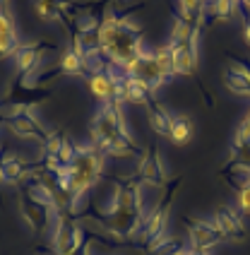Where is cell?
<instances>
[{"mask_svg":"<svg viewBox=\"0 0 250 255\" xmlns=\"http://www.w3.org/2000/svg\"><path fill=\"white\" fill-rule=\"evenodd\" d=\"M142 36L144 29L130 22V12H111L104 14L99 24V48L109 58L113 68L123 70L130 60L142 53Z\"/></svg>","mask_w":250,"mask_h":255,"instance_id":"obj_1","label":"cell"},{"mask_svg":"<svg viewBox=\"0 0 250 255\" xmlns=\"http://www.w3.org/2000/svg\"><path fill=\"white\" fill-rule=\"evenodd\" d=\"M89 135H92V144L104 156L135 159V156L144 154L135 144V140L130 137V132H127L125 116H123V104H118V101L104 104L99 109V114L94 116V121L89 126Z\"/></svg>","mask_w":250,"mask_h":255,"instance_id":"obj_2","label":"cell"},{"mask_svg":"<svg viewBox=\"0 0 250 255\" xmlns=\"http://www.w3.org/2000/svg\"><path fill=\"white\" fill-rule=\"evenodd\" d=\"M101 173H104V154L94 144L77 147L72 161L65 166V176H68V185L77 212H80V202L89 198V190L99 183Z\"/></svg>","mask_w":250,"mask_h":255,"instance_id":"obj_3","label":"cell"},{"mask_svg":"<svg viewBox=\"0 0 250 255\" xmlns=\"http://www.w3.org/2000/svg\"><path fill=\"white\" fill-rule=\"evenodd\" d=\"M183 183V176H176V178H171L168 185L164 188V193H161V198L156 202V207H154L152 212L144 217V222H142V229H139L137 234V246L142 248V253L144 251H149L152 246L161 241V239H166V224H168V214H171V207H173V198H176V190H178V185Z\"/></svg>","mask_w":250,"mask_h":255,"instance_id":"obj_4","label":"cell"},{"mask_svg":"<svg viewBox=\"0 0 250 255\" xmlns=\"http://www.w3.org/2000/svg\"><path fill=\"white\" fill-rule=\"evenodd\" d=\"M173 65H171V75H181V77H190L195 85L200 87L202 97H205V104L214 109V99L209 94V89L205 87L202 77H200V68H197V41H188L181 43V46H173Z\"/></svg>","mask_w":250,"mask_h":255,"instance_id":"obj_5","label":"cell"},{"mask_svg":"<svg viewBox=\"0 0 250 255\" xmlns=\"http://www.w3.org/2000/svg\"><path fill=\"white\" fill-rule=\"evenodd\" d=\"M123 75L127 77H135V80H142L144 85H149L156 92L159 87H164L171 80V72L164 68V63L154 53H139L135 60H130L127 65L123 68Z\"/></svg>","mask_w":250,"mask_h":255,"instance_id":"obj_6","label":"cell"},{"mask_svg":"<svg viewBox=\"0 0 250 255\" xmlns=\"http://www.w3.org/2000/svg\"><path fill=\"white\" fill-rule=\"evenodd\" d=\"M113 181V198L106 207L109 212H144V200H142V183L132 176L125 178H111Z\"/></svg>","mask_w":250,"mask_h":255,"instance_id":"obj_7","label":"cell"},{"mask_svg":"<svg viewBox=\"0 0 250 255\" xmlns=\"http://www.w3.org/2000/svg\"><path fill=\"white\" fill-rule=\"evenodd\" d=\"M135 178L139 183H147L152 188H166L168 185V173H166V164H164V156H161V149H159V142L154 140L144 154L139 156V166L135 171Z\"/></svg>","mask_w":250,"mask_h":255,"instance_id":"obj_8","label":"cell"},{"mask_svg":"<svg viewBox=\"0 0 250 255\" xmlns=\"http://www.w3.org/2000/svg\"><path fill=\"white\" fill-rule=\"evenodd\" d=\"M51 94H53L51 87L29 85V82L17 77V82L7 89V94H5V99H2V106H7L10 111H31L34 106H39V104L46 101Z\"/></svg>","mask_w":250,"mask_h":255,"instance_id":"obj_9","label":"cell"},{"mask_svg":"<svg viewBox=\"0 0 250 255\" xmlns=\"http://www.w3.org/2000/svg\"><path fill=\"white\" fill-rule=\"evenodd\" d=\"M19 210H22V217H24V222L29 224V229H31L34 234H39V236L51 231L53 217H58L56 207H51V205H46L41 200L31 198L27 190L19 193Z\"/></svg>","mask_w":250,"mask_h":255,"instance_id":"obj_10","label":"cell"},{"mask_svg":"<svg viewBox=\"0 0 250 255\" xmlns=\"http://www.w3.org/2000/svg\"><path fill=\"white\" fill-rule=\"evenodd\" d=\"M58 46L53 43L43 41H29V43H19V48L14 51V65H17V75H19V80H24L29 85H34L31 82V77H34V72L39 68V63H41V58L46 51H56Z\"/></svg>","mask_w":250,"mask_h":255,"instance_id":"obj_11","label":"cell"},{"mask_svg":"<svg viewBox=\"0 0 250 255\" xmlns=\"http://www.w3.org/2000/svg\"><path fill=\"white\" fill-rule=\"evenodd\" d=\"M5 126L10 128V132L17 135L19 140L39 142L41 147L48 140V130L31 116V111H10L5 116Z\"/></svg>","mask_w":250,"mask_h":255,"instance_id":"obj_12","label":"cell"},{"mask_svg":"<svg viewBox=\"0 0 250 255\" xmlns=\"http://www.w3.org/2000/svg\"><path fill=\"white\" fill-rule=\"evenodd\" d=\"M80 7V2L75 0H34V12L39 14L43 22H63V27L68 29V34L75 31V10Z\"/></svg>","mask_w":250,"mask_h":255,"instance_id":"obj_13","label":"cell"},{"mask_svg":"<svg viewBox=\"0 0 250 255\" xmlns=\"http://www.w3.org/2000/svg\"><path fill=\"white\" fill-rule=\"evenodd\" d=\"M183 227L188 231L190 246L195 251H209L212 246L224 241L219 229L214 227L212 219H197V217H183Z\"/></svg>","mask_w":250,"mask_h":255,"instance_id":"obj_14","label":"cell"},{"mask_svg":"<svg viewBox=\"0 0 250 255\" xmlns=\"http://www.w3.org/2000/svg\"><path fill=\"white\" fill-rule=\"evenodd\" d=\"M36 171H39V164L24 161V159L17 154V152H12V149H7L5 154L0 156V181L7 185L27 183Z\"/></svg>","mask_w":250,"mask_h":255,"instance_id":"obj_15","label":"cell"},{"mask_svg":"<svg viewBox=\"0 0 250 255\" xmlns=\"http://www.w3.org/2000/svg\"><path fill=\"white\" fill-rule=\"evenodd\" d=\"M212 222H214V227L219 229L224 241H246L248 239L246 224H243L241 214L234 207H226V205L217 207V212L212 214Z\"/></svg>","mask_w":250,"mask_h":255,"instance_id":"obj_16","label":"cell"},{"mask_svg":"<svg viewBox=\"0 0 250 255\" xmlns=\"http://www.w3.org/2000/svg\"><path fill=\"white\" fill-rule=\"evenodd\" d=\"M118 87H121V77H116L113 70L94 72V75L87 77V89L101 106L111 104V101H118Z\"/></svg>","mask_w":250,"mask_h":255,"instance_id":"obj_17","label":"cell"},{"mask_svg":"<svg viewBox=\"0 0 250 255\" xmlns=\"http://www.w3.org/2000/svg\"><path fill=\"white\" fill-rule=\"evenodd\" d=\"M149 101H154V89L149 85H144L142 80L135 77H121V87H118V104H135V106H147Z\"/></svg>","mask_w":250,"mask_h":255,"instance_id":"obj_18","label":"cell"},{"mask_svg":"<svg viewBox=\"0 0 250 255\" xmlns=\"http://www.w3.org/2000/svg\"><path fill=\"white\" fill-rule=\"evenodd\" d=\"M224 85L234 94L250 97V65L241 60H231V65L224 70Z\"/></svg>","mask_w":250,"mask_h":255,"instance_id":"obj_19","label":"cell"},{"mask_svg":"<svg viewBox=\"0 0 250 255\" xmlns=\"http://www.w3.org/2000/svg\"><path fill=\"white\" fill-rule=\"evenodd\" d=\"M19 48V39L14 31V19L10 10H0V60L14 56Z\"/></svg>","mask_w":250,"mask_h":255,"instance_id":"obj_20","label":"cell"},{"mask_svg":"<svg viewBox=\"0 0 250 255\" xmlns=\"http://www.w3.org/2000/svg\"><path fill=\"white\" fill-rule=\"evenodd\" d=\"M144 109H147V121H149V128L154 130V135L168 137V135H171V126H173V116L168 114L156 99L149 101Z\"/></svg>","mask_w":250,"mask_h":255,"instance_id":"obj_21","label":"cell"},{"mask_svg":"<svg viewBox=\"0 0 250 255\" xmlns=\"http://www.w3.org/2000/svg\"><path fill=\"white\" fill-rule=\"evenodd\" d=\"M58 72L60 75H72V77H89V70H87V63H84V53H80L77 48L68 46L60 56V65H58Z\"/></svg>","mask_w":250,"mask_h":255,"instance_id":"obj_22","label":"cell"},{"mask_svg":"<svg viewBox=\"0 0 250 255\" xmlns=\"http://www.w3.org/2000/svg\"><path fill=\"white\" fill-rule=\"evenodd\" d=\"M238 10V0H207L205 22H226Z\"/></svg>","mask_w":250,"mask_h":255,"instance_id":"obj_23","label":"cell"},{"mask_svg":"<svg viewBox=\"0 0 250 255\" xmlns=\"http://www.w3.org/2000/svg\"><path fill=\"white\" fill-rule=\"evenodd\" d=\"M181 5V14L185 22H190L195 29H202L205 24V7H207V0H178Z\"/></svg>","mask_w":250,"mask_h":255,"instance_id":"obj_24","label":"cell"},{"mask_svg":"<svg viewBox=\"0 0 250 255\" xmlns=\"http://www.w3.org/2000/svg\"><path fill=\"white\" fill-rule=\"evenodd\" d=\"M195 135V126L193 121L188 118V116H176L173 118V126H171V140H173V144H188V142L193 140Z\"/></svg>","mask_w":250,"mask_h":255,"instance_id":"obj_25","label":"cell"},{"mask_svg":"<svg viewBox=\"0 0 250 255\" xmlns=\"http://www.w3.org/2000/svg\"><path fill=\"white\" fill-rule=\"evenodd\" d=\"M229 164L250 169V140H238V137H234V144H231V159H229Z\"/></svg>","mask_w":250,"mask_h":255,"instance_id":"obj_26","label":"cell"},{"mask_svg":"<svg viewBox=\"0 0 250 255\" xmlns=\"http://www.w3.org/2000/svg\"><path fill=\"white\" fill-rule=\"evenodd\" d=\"M181 253H185V246L178 239H161L156 246H152L142 255H181Z\"/></svg>","mask_w":250,"mask_h":255,"instance_id":"obj_27","label":"cell"},{"mask_svg":"<svg viewBox=\"0 0 250 255\" xmlns=\"http://www.w3.org/2000/svg\"><path fill=\"white\" fill-rule=\"evenodd\" d=\"M236 137L238 140H250V111L243 116V121H241V126L236 130Z\"/></svg>","mask_w":250,"mask_h":255,"instance_id":"obj_28","label":"cell"},{"mask_svg":"<svg viewBox=\"0 0 250 255\" xmlns=\"http://www.w3.org/2000/svg\"><path fill=\"white\" fill-rule=\"evenodd\" d=\"M238 207H241V212L250 214V185L238 190Z\"/></svg>","mask_w":250,"mask_h":255,"instance_id":"obj_29","label":"cell"},{"mask_svg":"<svg viewBox=\"0 0 250 255\" xmlns=\"http://www.w3.org/2000/svg\"><path fill=\"white\" fill-rule=\"evenodd\" d=\"M185 255H207V251H195V248H190V251H185Z\"/></svg>","mask_w":250,"mask_h":255,"instance_id":"obj_30","label":"cell"},{"mask_svg":"<svg viewBox=\"0 0 250 255\" xmlns=\"http://www.w3.org/2000/svg\"><path fill=\"white\" fill-rule=\"evenodd\" d=\"M0 10H10V0H0Z\"/></svg>","mask_w":250,"mask_h":255,"instance_id":"obj_31","label":"cell"},{"mask_svg":"<svg viewBox=\"0 0 250 255\" xmlns=\"http://www.w3.org/2000/svg\"><path fill=\"white\" fill-rule=\"evenodd\" d=\"M0 126H5V116L0 114Z\"/></svg>","mask_w":250,"mask_h":255,"instance_id":"obj_32","label":"cell"},{"mask_svg":"<svg viewBox=\"0 0 250 255\" xmlns=\"http://www.w3.org/2000/svg\"><path fill=\"white\" fill-rule=\"evenodd\" d=\"M99 2H101V5H109V2H111V0H99Z\"/></svg>","mask_w":250,"mask_h":255,"instance_id":"obj_33","label":"cell"},{"mask_svg":"<svg viewBox=\"0 0 250 255\" xmlns=\"http://www.w3.org/2000/svg\"><path fill=\"white\" fill-rule=\"evenodd\" d=\"M0 183H2V181H0Z\"/></svg>","mask_w":250,"mask_h":255,"instance_id":"obj_34","label":"cell"}]
</instances>
